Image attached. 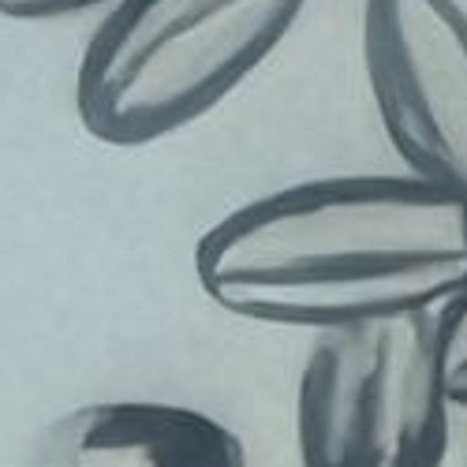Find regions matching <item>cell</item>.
Returning a JSON list of instances; mask_svg holds the SVG:
<instances>
[{"label": "cell", "instance_id": "1", "mask_svg": "<svg viewBox=\"0 0 467 467\" xmlns=\"http://www.w3.org/2000/svg\"><path fill=\"white\" fill-rule=\"evenodd\" d=\"M194 277L210 303L262 326L434 315L467 277V202L411 172L303 180L213 221Z\"/></svg>", "mask_w": 467, "mask_h": 467}, {"label": "cell", "instance_id": "2", "mask_svg": "<svg viewBox=\"0 0 467 467\" xmlns=\"http://www.w3.org/2000/svg\"><path fill=\"white\" fill-rule=\"evenodd\" d=\"M306 0H116L75 71L83 128L150 146L221 105L274 53Z\"/></svg>", "mask_w": 467, "mask_h": 467}, {"label": "cell", "instance_id": "3", "mask_svg": "<svg viewBox=\"0 0 467 467\" xmlns=\"http://www.w3.org/2000/svg\"><path fill=\"white\" fill-rule=\"evenodd\" d=\"M452 400L434 315L318 333L296 385L299 467H441Z\"/></svg>", "mask_w": 467, "mask_h": 467}, {"label": "cell", "instance_id": "4", "mask_svg": "<svg viewBox=\"0 0 467 467\" xmlns=\"http://www.w3.org/2000/svg\"><path fill=\"white\" fill-rule=\"evenodd\" d=\"M363 67L408 172L467 202V0H363Z\"/></svg>", "mask_w": 467, "mask_h": 467}, {"label": "cell", "instance_id": "5", "mask_svg": "<svg viewBox=\"0 0 467 467\" xmlns=\"http://www.w3.org/2000/svg\"><path fill=\"white\" fill-rule=\"evenodd\" d=\"M26 467H251L221 419L165 400H94L57 415Z\"/></svg>", "mask_w": 467, "mask_h": 467}, {"label": "cell", "instance_id": "6", "mask_svg": "<svg viewBox=\"0 0 467 467\" xmlns=\"http://www.w3.org/2000/svg\"><path fill=\"white\" fill-rule=\"evenodd\" d=\"M434 326H438V352H441L449 400L452 408H467V277L434 310Z\"/></svg>", "mask_w": 467, "mask_h": 467}, {"label": "cell", "instance_id": "7", "mask_svg": "<svg viewBox=\"0 0 467 467\" xmlns=\"http://www.w3.org/2000/svg\"><path fill=\"white\" fill-rule=\"evenodd\" d=\"M116 0H0V16L8 19H60V16H79Z\"/></svg>", "mask_w": 467, "mask_h": 467}]
</instances>
